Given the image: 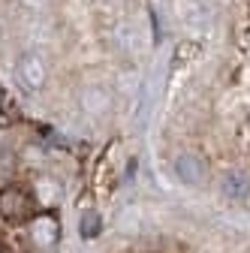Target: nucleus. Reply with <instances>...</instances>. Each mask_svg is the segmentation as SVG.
Masks as SVG:
<instances>
[{
	"label": "nucleus",
	"instance_id": "1",
	"mask_svg": "<svg viewBox=\"0 0 250 253\" xmlns=\"http://www.w3.org/2000/svg\"><path fill=\"white\" fill-rule=\"evenodd\" d=\"M18 73H21V82L30 84V87H40L45 82V67L37 54H24L21 63H18Z\"/></svg>",
	"mask_w": 250,
	"mask_h": 253
}]
</instances>
